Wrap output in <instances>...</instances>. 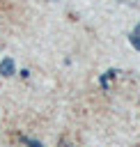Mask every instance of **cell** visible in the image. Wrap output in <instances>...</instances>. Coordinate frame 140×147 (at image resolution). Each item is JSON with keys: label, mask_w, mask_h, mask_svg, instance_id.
Wrapping results in <instances>:
<instances>
[{"label": "cell", "mask_w": 140, "mask_h": 147, "mask_svg": "<svg viewBox=\"0 0 140 147\" xmlns=\"http://www.w3.org/2000/svg\"><path fill=\"white\" fill-rule=\"evenodd\" d=\"M16 74V64H14V57H2L0 60V76L2 78H9Z\"/></svg>", "instance_id": "1"}, {"label": "cell", "mask_w": 140, "mask_h": 147, "mask_svg": "<svg viewBox=\"0 0 140 147\" xmlns=\"http://www.w3.org/2000/svg\"><path fill=\"white\" fill-rule=\"evenodd\" d=\"M129 41H131V46L135 48V51H140V23L135 25V30L129 34Z\"/></svg>", "instance_id": "2"}, {"label": "cell", "mask_w": 140, "mask_h": 147, "mask_svg": "<svg viewBox=\"0 0 140 147\" xmlns=\"http://www.w3.org/2000/svg\"><path fill=\"white\" fill-rule=\"evenodd\" d=\"M115 76H117V71H115V69H108L99 80H101V85H108V80H110V78H115Z\"/></svg>", "instance_id": "3"}, {"label": "cell", "mask_w": 140, "mask_h": 147, "mask_svg": "<svg viewBox=\"0 0 140 147\" xmlns=\"http://www.w3.org/2000/svg\"><path fill=\"white\" fill-rule=\"evenodd\" d=\"M21 140H23V142H25L28 147H44V145H41L39 140H30V138H23V136H21Z\"/></svg>", "instance_id": "4"}]
</instances>
